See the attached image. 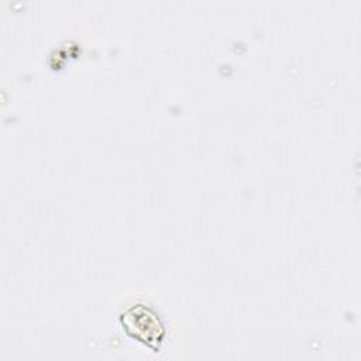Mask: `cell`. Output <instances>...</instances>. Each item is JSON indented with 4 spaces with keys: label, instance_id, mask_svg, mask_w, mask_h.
<instances>
[{
    "label": "cell",
    "instance_id": "6da1fadb",
    "mask_svg": "<svg viewBox=\"0 0 361 361\" xmlns=\"http://www.w3.org/2000/svg\"><path fill=\"white\" fill-rule=\"evenodd\" d=\"M121 323L130 336L155 348V351L157 348H159L157 343L159 344V341L164 337V333H165L164 326L161 324L157 314L152 313L148 307L145 306L130 307L123 313Z\"/></svg>",
    "mask_w": 361,
    "mask_h": 361
}]
</instances>
